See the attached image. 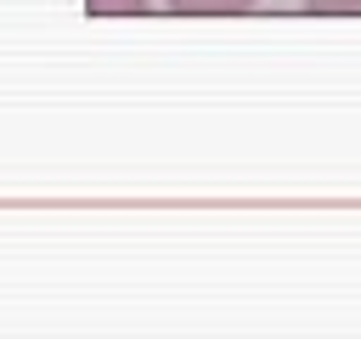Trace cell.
Returning a JSON list of instances; mask_svg holds the SVG:
<instances>
[{
    "label": "cell",
    "mask_w": 361,
    "mask_h": 339,
    "mask_svg": "<svg viewBox=\"0 0 361 339\" xmlns=\"http://www.w3.org/2000/svg\"><path fill=\"white\" fill-rule=\"evenodd\" d=\"M175 17H237V11H248L254 0H164Z\"/></svg>",
    "instance_id": "obj_1"
},
{
    "label": "cell",
    "mask_w": 361,
    "mask_h": 339,
    "mask_svg": "<svg viewBox=\"0 0 361 339\" xmlns=\"http://www.w3.org/2000/svg\"><path fill=\"white\" fill-rule=\"evenodd\" d=\"M310 17H361V0H305Z\"/></svg>",
    "instance_id": "obj_2"
},
{
    "label": "cell",
    "mask_w": 361,
    "mask_h": 339,
    "mask_svg": "<svg viewBox=\"0 0 361 339\" xmlns=\"http://www.w3.org/2000/svg\"><path fill=\"white\" fill-rule=\"evenodd\" d=\"M90 11H130V17H141V11H152V0H85Z\"/></svg>",
    "instance_id": "obj_3"
}]
</instances>
